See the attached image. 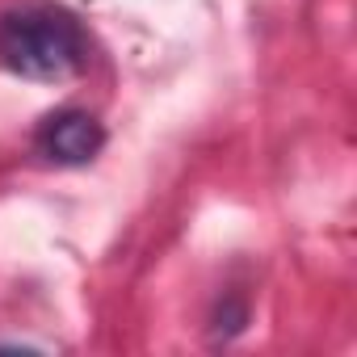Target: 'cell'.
Instances as JSON below:
<instances>
[{
	"label": "cell",
	"instance_id": "cell-2",
	"mask_svg": "<svg viewBox=\"0 0 357 357\" xmlns=\"http://www.w3.org/2000/svg\"><path fill=\"white\" fill-rule=\"evenodd\" d=\"M101 147H105V126L89 109H55L34 130V151L51 164H63V168L97 160Z\"/></svg>",
	"mask_w": 357,
	"mask_h": 357
},
{
	"label": "cell",
	"instance_id": "cell-3",
	"mask_svg": "<svg viewBox=\"0 0 357 357\" xmlns=\"http://www.w3.org/2000/svg\"><path fill=\"white\" fill-rule=\"evenodd\" d=\"M244 324H248V303H244V298H223V303L215 307V315H211V328H215V336H223V340H231L236 332H244Z\"/></svg>",
	"mask_w": 357,
	"mask_h": 357
},
{
	"label": "cell",
	"instance_id": "cell-1",
	"mask_svg": "<svg viewBox=\"0 0 357 357\" xmlns=\"http://www.w3.org/2000/svg\"><path fill=\"white\" fill-rule=\"evenodd\" d=\"M93 59L89 30L59 5H22L0 13V68L22 80L63 84Z\"/></svg>",
	"mask_w": 357,
	"mask_h": 357
}]
</instances>
